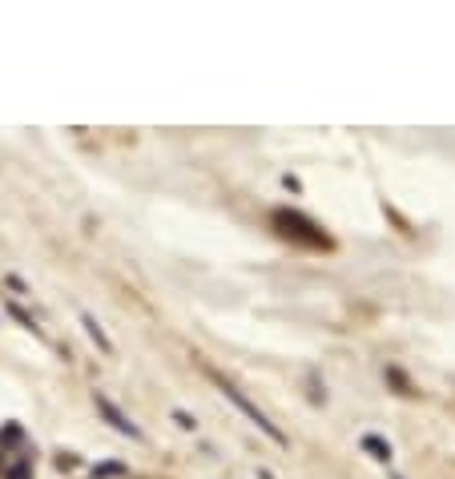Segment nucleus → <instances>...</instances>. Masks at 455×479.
I'll use <instances>...</instances> for the list:
<instances>
[{
    "mask_svg": "<svg viewBox=\"0 0 455 479\" xmlns=\"http://www.w3.org/2000/svg\"><path fill=\"white\" fill-rule=\"evenodd\" d=\"M97 411H101V415H105V419H109V423H113L121 435H129V439H142V427H137L133 419H125V415H121V411L113 407L109 399H105V395H97Z\"/></svg>",
    "mask_w": 455,
    "mask_h": 479,
    "instance_id": "f03ea898",
    "label": "nucleus"
},
{
    "mask_svg": "<svg viewBox=\"0 0 455 479\" xmlns=\"http://www.w3.org/2000/svg\"><path fill=\"white\" fill-rule=\"evenodd\" d=\"M362 447L379 459V463H391V443H383L379 435H367V439H362Z\"/></svg>",
    "mask_w": 455,
    "mask_h": 479,
    "instance_id": "7ed1b4c3",
    "label": "nucleus"
},
{
    "mask_svg": "<svg viewBox=\"0 0 455 479\" xmlns=\"http://www.w3.org/2000/svg\"><path fill=\"white\" fill-rule=\"evenodd\" d=\"M8 479H28V463H17V467L8 471Z\"/></svg>",
    "mask_w": 455,
    "mask_h": 479,
    "instance_id": "39448f33",
    "label": "nucleus"
},
{
    "mask_svg": "<svg viewBox=\"0 0 455 479\" xmlns=\"http://www.w3.org/2000/svg\"><path fill=\"white\" fill-rule=\"evenodd\" d=\"M214 383H217V391H222V395H226V399H230V403H234V407H238L246 419H250V423H258V431H266L270 439H274V443H287V435L278 431V427H274V423H270V419H266L262 411L254 407V403H250V399H246V395H242L234 383H226L222 375H214Z\"/></svg>",
    "mask_w": 455,
    "mask_h": 479,
    "instance_id": "f257e3e1",
    "label": "nucleus"
},
{
    "mask_svg": "<svg viewBox=\"0 0 455 479\" xmlns=\"http://www.w3.org/2000/svg\"><path fill=\"white\" fill-rule=\"evenodd\" d=\"M81 322H85V331H89V338H93V342L101 346V351H113V342L105 338V331L97 326V318H93V314H81Z\"/></svg>",
    "mask_w": 455,
    "mask_h": 479,
    "instance_id": "20e7f679",
    "label": "nucleus"
},
{
    "mask_svg": "<svg viewBox=\"0 0 455 479\" xmlns=\"http://www.w3.org/2000/svg\"><path fill=\"white\" fill-rule=\"evenodd\" d=\"M391 479H403V476H391Z\"/></svg>",
    "mask_w": 455,
    "mask_h": 479,
    "instance_id": "423d86ee",
    "label": "nucleus"
}]
</instances>
